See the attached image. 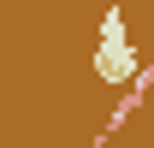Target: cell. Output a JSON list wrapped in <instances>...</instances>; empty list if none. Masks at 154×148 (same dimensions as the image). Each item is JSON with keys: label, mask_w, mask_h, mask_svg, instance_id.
Wrapping results in <instances>:
<instances>
[{"label": "cell", "mask_w": 154, "mask_h": 148, "mask_svg": "<svg viewBox=\"0 0 154 148\" xmlns=\"http://www.w3.org/2000/svg\"><path fill=\"white\" fill-rule=\"evenodd\" d=\"M95 71L107 77V83H119V77H136V48H131V36H125V18H119V12H107V24H101Z\"/></svg>", "instance_id": "1"}]
</instances>
